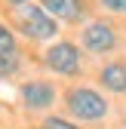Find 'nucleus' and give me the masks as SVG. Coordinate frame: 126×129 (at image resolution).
Returning a JSON list of instances; mask_svg holds the SVG:
<instances>
[{"mask_svg": "<svg viewBox=\"0 0 126 129\" xmlns=\"http://www.w3.org/2000/svg\"><path fill=\"white\" fill-rule=\"evenodd\" d=\"M68 108L80 120H99L108 114V102L92 89H71L68 92Z\"/></svg>", "mask_w": 126, "mask_h": 129, "instance_id": "1", "label": "nucleus"}, {"mask_svg": "<svg viewBox=\"0 0 126 129\" xmlns=\"http://www.w3.org/2000/svg\"><path fill=\"white\" fill-rule=\"evenodd\" d=\"M46 64L58 74H77L80 71V52H77L74 43H55L46 52Z\"/></svg>", "mask_w": 126, "mask_h": 129, "instance_id": "2", "label": "nucleus"}, {"mask_svg": "<svg viewBox=\"0 0 126 129\" xmlns=\"http://www.w3.org/2000/svg\"><path fill=\"white\" fill-rule=\"evenodd\" d=\"M22 28H25V34L28 37H37V40H46V37H52L55 34V22L46 15V9H40V6H31V9H25V15H22Z\"/></svg>", "mask_w": 126, "mask_h": 129, "instance_id": "3", "label": "nucleus"}, {"mask_svg": "<svg viewBox=\"0 0 126 129\" xmlns=\"http://www.w3.org/2000/svg\"><path fill=\"white\" fill-rule=\"evenodd\" d=\"M114 43H117V34L105 22H96L83 31V46L89 52H108V49H114Z\"/></svg>", "mask_w": 126, "mask_h": 129, "instance_id": "4", "label": "nucleus"}, {"mask_svg": "<svg viewBox=\"0 0 126 129\" xmlns=\"http://www.w3.org/2000/svg\"><path fill=\"white\" fill-rule=\"evenodd\" d=\"M22 99H25L28 108H49L55 102V89L49 83H28L22 89Z\"/></svg>", "mask_w": 126, "mask_h": 129, "instance_id": "5", "label": "nucleus"}, {"mask_svg": "<svg viewBox=\"0 0 126 129\" xmlns=\"http://www.w3.org/2000/svg\"><path fill=\"white\" fill-rule=\"evenodd\" d=\"M43 9H46V12H52L55 19L74 22V19H80L83 3H80V0H43Z\"/></svg>", "mask_w": 126, "mask_h": 129, "instance_id": "6", "label": "nucleus"}, {"mask_svg": "<svg viewBox=\"0 0 126 129\" xmlns=\"http://www.w3.org/2000/svg\"><path fill=\"white\" fill-rule=\"evenodd\" d=\"M102 83L111 92H126V64H108L102 71Z\"/></svg>", "mask_w": 126, "mask_h": 129, "instance_id": "7", "label": "nucleus"}, {"mask_svg": "<svg viewBox=\"0 0 126 129\" xmlns=\"http://www.w3.org/2000/svg\"><path fill=\"white\" fill-rule=\"evenodd\" d=\"M15 71H19V58H15L12 52L0 55V77H9V74H15Z\"/></svg>", "mask_w": 126, "mask_h": 129, "instance_id": "8", "label": "nucleus"}, {"mask_svg": "<svg viewBox=\"0 0 126 129\" xmlns=\"http://www.w3.org/2000/svg\"><path fill=\"white\" fill-rule=\"evenodd\" d=\"M6 52H15V40H12V31L0 25V55H6Z\"/></svg>", "mask_w": 126, "mask_h": 129, "instance_id": "9", "label": "nucleus"}, {"mask_svg": "<svg viewBox=\"0 0 126 129\" xmlns=\"http://www.w3.org/2000/svg\"><path fill=\"white\" fill-rule=\"evenodd\" d=\"M43 129H77V126H71L68 120H61V117H49L43 123Z\"/></svg>", "mask_w": 126, "mask_h": 129, "instance_id": "10", "label": "nucleus"}, {"mask_svg": "<svg viewBox=\"0 0 126 129\" xmlns=\"http://www.w3.org/2000/svg\"><path fill=\"white\" fill-rule=\"evenodd\" d=\"M102 6L111 12H126V0H102Z\"/></svg>", "mask_w": 126, "mask_h": 129, "instance_id": "11", "label": "nucleus"}, {"mask_svg": "<svg viewBox=\"0 0 126 129\" xmlns=\"http://www.w3.org/2000/svg\"><path fill=\"white\" fill-rule=\"evenodd\" d=\"M6 3H15V6H22V3H28V0H6Z\"/></svg>", "mask_w": 126, "mask_h": 129, "instance_id": "12", "label": "nucleus"}]
</instances>
